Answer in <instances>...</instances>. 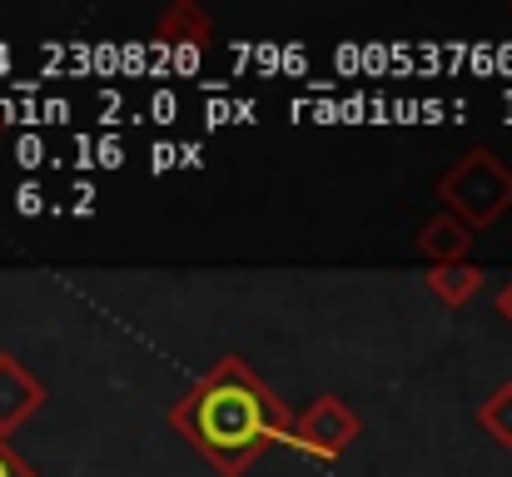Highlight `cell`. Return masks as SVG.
Listing matches in <instances>:
<instances>
[{"instance_id":"cell-1","label":"cell","mask_w":512,"mask_h":477,"mask_svg":"<svg viewBox=\"0 0 512 477\" xmlns=\"http://www.w3.org/2000/svg\"><path fill=\"white\" fill-rule=\"evenodd\" d=\"M174 433L219 477H244L274 443H289L294 413L284 398L239 358H219L179 403H170Z\"/></svg>"},{"instance_id":"cell-2","label":"cell","mask_w":512,"mask_h":477,"mask_svg":"<svg viewBox=\"0 0 512 477\" xmlns=\"http://www.w3.org/2000/svg\"><path fill=\"white\" fill-rule=\"evenodd\" d=\"M438 199H448V214H458L473 234L493 229L512 209V169L488 145H478L438 179Z\"/></svg>"},{"instance_id":"cell-3","label":"cell","mask_w":512,"mask_h":477,"mask_svg":"<svg viewBox=\"0 0 512 477\" xmlns=\"http://www.w3.org/2000/svg\"><path fill=\"white\" fill-rule=\"evenodd\" d=\"M358 428H363L358 413L343 403L339 393H319L304 413H294L289 443H294L299 453H309V458H343V453L353 448Z\"/></svg>"},{"instance_id":"cell-4","label":"cell","mask_w":512,"mask_h":477,"mask_svg":"<svg viewBox=\"0 0 512 477\" xmlns=\"http://www.w3.org/2000/svg\"><path fill=\"white\" fill-rule=\"evenodd\" d=\"M45 403V383L15 358V353H0V438L20 433Z\"/></svg>"},{"instance_id":"cell-5","label":"cell","mask_w":512,"mask_h":477,"mask_svg":"<svg viewBox=\"0 0 512 477\" xmlns=\"http://www.w3.org/2000/svg\"><path fill=\"white\" fill-rule=\"evenodd\" d=\"M418 249H423V259H428L433 269H443V264H468L473 229H468L458 214L438 209V214L423 219V229H418Z\"/></svg>"},{"instance_id":"cell-6","label":"cell","mask_w":512,"mask_h":477,"mask_svg":"<svg viewBox=\"0 0 512 477\" xmlns=\"http://www.w3.org/2000/svg\"><path fill=\"white\" fill-rule=\"evenodd\" d=\"M483 269L478 264H443V269H428L423 274V284H428V294L443 304V309H468V299L483 289Z\"/></svg>"},{"instance_id":"cell-7","label":"cell","mask_w":512,"mask_h":477,"mask_svg":"<svg viewBox=\"0 0 512 477\" xmlns=\"http://www.w3.org/2000/svg\"><path fill=\"white\" fill-rule=\"evenodd\" d=\"M155 40H165V45H204V40H214V20L194 5V0H179V5H170L165 15H160V25H155Z\"/></svg>"},{"instance_id":"cell-8","label":"cell","mask_w":512,"mask_h":477,"mask_svg":"<svg viewBox=\"0 0 512 477\" xmlns=\"http://www.w3.org/2000/svg\"><path fill=\"white\" fill-rule=\"evenodd\" d=\"M478 428H483L498 448H512V378L508 383H498V388L483 398V408H478Z\"/></svg>"},{"instance_id":"cell-9","label":"cell","mask_w":512,"mask_h":477,"mask_svg":"<svg viewBox=\"0 0 512 477\" xmlns=\"http://www.w3.org/2000/svg\"><path fill=\"white\" fill-rule=\"evenodd\" d=\"M0 477H40V468L25 463V458L10 448V438H0Z\"/></svg>"},{"instance_id":"cell-10","label":"cell","mask_w":512,"mask_h":477,"mask_svg":"<svg viewBox=\"0 0 512 477\" xmlns=\"http://www.w3.org/2000/svg\"><path fill=\"white\" fill-rule=\"evenodd\" d=\"M493 304H498V314H503V318L512 323V279L503 284V289H498V299H493Z\"/></svg>"}]
</instances>
